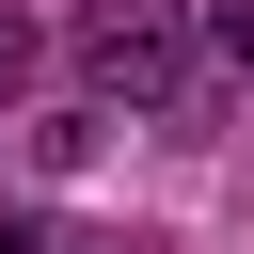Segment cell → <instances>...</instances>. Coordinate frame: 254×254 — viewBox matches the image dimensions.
<instances>
[{"mask_svg": "<svg viewBox=\"0 0 254 254\" xmlns=\"http://www.w3.org/2000/svg\"><path fill=\"white\" fill-rule=\"evenodd\" d=\"M79 79H95V111L127 95V111H206V48H190V0H79Z\"/></svg>", "mask_w": 254, "mask_h": 254, "instance_id": "obj_1", "label": "cell"}, {"mask_svg": "<svg viewBox=\"0 0 254 254\" xmlns=\"http://www.w3.org/2000/svg\"><path fill=\"white\" fill-rule=\"evenodd\" d=\"M95 143H111V111H95V95H64V111H32V175H79Z\"/></svg>", "mask_w": 254, "mask_h": 254, "instance_id": "obj_2", "label": "cell"}, {"mask_svg": "<svg viewBox=\"0 0 254 254\" xmlns=\"http://www.w3.org/2000/svg\"><path fill=\"white\" fill-rule=\"evenodd\" d=\"M32 64H48V32H32V16H0V111L32 95Z\"/></svg>", "mask_w": 254, "mask_h": 254, "instance_id": "obj_3", "label": "cell"}, {"mask_svg": "<svg viewBox=\"0 0 254 254\" xmlns=\"http://www.w3.org/2000/svg\"><path fill=\"white\" fill-rule=\"evenodd\" d=\"M206 64H254V0H222V16H206Z\"/></svg>", "mask_w": 254, "mask_h": 254, "instance_id": "obj_4", "label": "cell"}, {"mask_svg": "<svg viewBox=\"0 0 254 254\" xmlns=\"http://www.w3.org/2000/svg\"><path fill=\"white\" fill-rule=\"evenodd\" d=\"M0 254H48V222H32V206H0Z\"/></svg>", "mask_w": 254, "mask_h": 254, "instance_id": "obj_5", "label": "cell"}]
</instances>
